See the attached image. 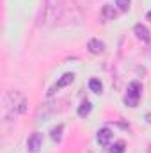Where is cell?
<instances>
[{
  "instance_id": "9a60e30c",
  "label": "cell",
  "mask_w": 151,
  "mask_h": 153,
  "mask_svg": "<svg viewBox=\"0 0 151 153\" xmlns=\"http://www.w3.org/2000/svg\"><path fill=\"white\" fill-rule=\"evenodd\" d=\"M148 20H150V22H151V11H150V13H148Z\"/></svg>"
},
{
  "instance_id": "5b68a950",
  "label": "cell",
  "mask_w": 151,
  "mask_h": 153,
  "mask_svg": "<svg viewBox=\"0 0 151 153\" xmlns=\"http://www.w3.org/2000/svg\"><path fill=\"white\" fill-rule=\"evenodd\" d=\"M87 48H89V52L94 53V55H100V53L105 52V45H103L100 39H91V41L87 43Z\"/></svg>"
},
{
  "instance_id": "2e32d148",
  "label": "cell",
  "mask_w": 151,
  "mask_h": 153,
  "mask_svg": "<svg viewBox=\"0 0 151 153\" xmlns=\"http://www.w3.org/2000/svg\"><path fill=\"white\" fill-rule=\"evenodd\" d=\"M148 153H151V146H150V152H148Z\"/></svg>"
},
{
  "instance_id": "277c9868",
  "label": "cell",
  "mask_w": 151,
  "mask_h": 153,
  "mask_svg": "<svg viewBox=\"0 0 151 153\" xmlns=\"http://www.w3.org/2000/svg\"><path fill=\"white\" fill-rule=\"evenodd\" d=\"M133 32H135L137 39H141V41H144V43H148V41L151 39L150 29H148L146 25H142V23H137V25L133 27Z\"/></svg>"
},
{
  "instance_id": "8fae6325",
  "label": "cell",
  "mask_w": 151,
  "mask_h": 153,
  "mask_svg": "<svg viewBox=\"0 0 151 153\" xmlns=\"http://www.w3.org/2000/svg\"><path fill=\"white\" fill-rule=\"evenodd\" d=\"M62 130H64V126H62V125H59L57 128H53V130H52V139H53L55 143H59V141H61V134H62Z\"/></svg>"
},
{
  "instance_id": "4fadbf2b",
  "label": "cell",
  "mask_w": 151,
  "mask_h": 153,
  "mask_svg": "<svg viewBox=\"0 0 151 153\" xmlns=\"http://www.w3.org/2000/svg\"><path fill=\"white\" fill-rule=\"evenodd\" d=\"M130 2H132V0H115V4L119 5L121 11H128V9H130Z\"/></svg>"
},
{
  "instance_id": "30bf717a",
  "label": "cell",
  "mask_w": 151,
  "mask_h": 153,
  "mask_svg": "<svg viewBox=\"0 0 151 153\" xmlns=\"http://www.w3.org/2000/svg\"><path fill=\"white\" fill-rule=\"evenodd\" d=\"M89 112H91V103L89 102H82L80 107H78V116L80 117H85Z\"/></svg>"
},
{
  "instance_id": "9c48e42d",
  "label": "cell",
  "mask_w": 151,
  "mask_h": 153,
  "mask_svg": "<svg viewBox=\"0 0 151 153\" xmlns=\"http://www.w3.org/2000/svg\"><path fill=\"white\" fill-rule=\"evenodd\" d=\"M89 89H91L93 93H101L103 85H101V82H100L98 78H91V80H89Z\"/></svg>"
},
{
  "instance_id": "6da1fadb",
  "label": "cell",
  "mask_w": 151,
  "mask_h": 153,
  "mask_svg": "<svg viewBox=\"0 0 151 153\" xmlns=\"http://www.w3.org/2000/svg\"><path fill=\"white\" fill-rule=\"evenodd\" d=\"M64 14V0H46L44 25H55Z\"/></svg>"
},
{
  "instance_id": "7a4b0ae2",
  "label": "cell",
  "mask_w": 151,
  "mask_h": 153,
  "mask_svg": "<svg viewBox=\"0 0 151 153\" xmlns=\"http://www.w3.org/2000/svg\"><path fill=\"white\" fill-rule=\"evenodd\" d=\"M141 91H142V85L139 82H132L128 85V93L124 96V103L128 107H137L139 103V98H141Z\"/></svg>"
},
{
  "instance_id": "3957f363",
  "label": "cell",
  "mask_w": 151,
  "mask_h": 153,
  "mask_svg": "<svg viewBox=\"0 0 151 153\" xmlns=\"http://www.w3.org/2000/svg\"><path fill=\"white\" fill-rule=\"evenodd\" d=\"M27 146H29V152L30 153H38L39 150H41V146H43V135H41L39 132H34V134L29 137Z\"/></svg>"
},
{
  "instance_id": "5bb4252c",
  "label": "cell",
  "mask_w": 151,
  "mask_h": 153,
  "mask_svg": "<svg viewBox=\"0 0 151 153\" xmlns=\"http://www.w3.org/2000/svg\"><path fill=\"white\" fill-rule=\"evenodd\" d=\"M76 4H84V2H85V0H75Z\"/></svg>"
},
{
  "instance_id": "7c38bea8",
  "label": "cell",
  "mask_w": 151,
  "mask_h": 153,
  "mask_svg": "<svg viewBox=\"0 0 151 153\" xmlns=\"http://www.w3.org/2000/svg\"><path fill=\"white\" fill-rule=\"evenodd\" d=\"M124 152V143H115L114 146H110V150H109V153H123Z\"/></svg>"
},
{
  "instance_id": "ba28073f",
  "label": "cell",
  "mask_w": 151,
  "mask_h": 153,
  "mask_svg": "<svg viewBox=\"0 0 151 153\" xmlns=\"http://www.w3.org/2000/svg\"><path fill=\"white\" fill-rule=\"evenodd\" d=\"M101 14L105 16V20H115V16H117V13H115V9L112 5H103Z\"/></svg>"
},
{
  "instance_id": "8992f818",
  "label": "cell",
  "mask_w": 151,
  "mask_h": 153,
  "mask_svg": "<svg viewBox=\"0 0 151 153\" xmlns=\"http://www.w3.org/2000/svg\"><path fill=\"white\" fill-rule=\"evenodd\" d=\"M96 139H98V143H100L101 146H107V144L110 143V139H112V132H110V128H101V130L98 132Z\"/></svg>"
},
{
  "instance_id": "52a82bcc",
  "label": "cell",
  "mask_w": 151,
  "mask_h": 153,
  "mask_svg": "<svg viewBox=\"0 0 151 153\" xmlns=\"http://www.w3.org/2000/svg\"><path fill=\"white\" fill-rule=\"evenodd\" d=\"M75 80V75L73 73H64V75L61 76V80L55 84V87H53V91H57V89H62V87H66V85H70L71 82ZM52 91V93H53Z\"/></svg>"
}]
</instances>
